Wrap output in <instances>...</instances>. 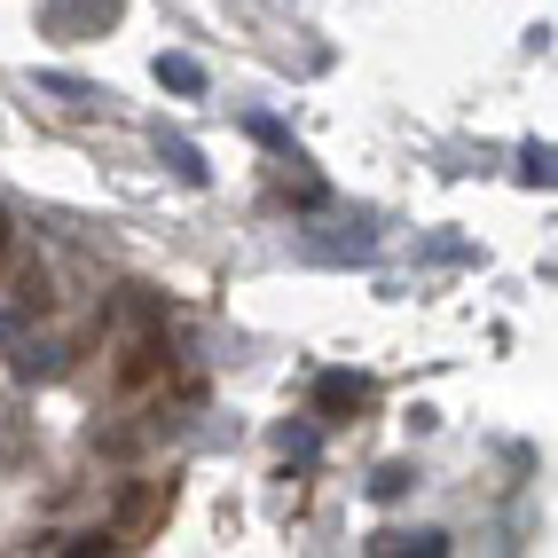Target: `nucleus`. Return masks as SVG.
I'll return each instance as SVG.
<instances>
[{
  "instance_id": "2",
  "label": "nucleus",
  "mask_w": 558,
  "mask_h": 558,
  "mask_svg": "<svg viewBox=\"0 0 558 558\" xmlns=\"http://www.w3.org/2000/svg\"><path fill=\"white\" fill-rule=\"evenodd\" d=\"M166 362H173V347H166V330L150 323V330H142V339L119 354V369H110V378H119V393H142V386L166 378Z\"/></svg>"
},
{
  "instance_id": "1",
  "label": "nucleus",
  "mask_w": 558,
  "mask_h": 558,
  "mask_svg": "<svg viewBox=\"0 0 558 558\" xmlns=\"http://www.w3.org/2000/svg\"><path fill=\"white\" fill-rule=\"evenodd\" d=\"M166 504H173V480H142V488L119 504V519H110V543H119V550L142 543V535L158 527V511H166Z\"/></svg>"
},
{
  "instance_id": "5",
  "label": "nucleus",
  "mask_w": 558,
  "mask_h": 558,
  "mask_svg": "<svg viewBox=\"0 0 558 558\" xmlns=\"http://www.w3.org/2000/svg\"><path fill=\"white\" fill-rule=\"evenodd\" d=\"M369 393H362V378H347V369H330V378L315 386V409H330V417H339V409H362Z\"/></svg>"
},
{
  "instance_id": "7",
  "label": "nucleus",
  "mask_w": 558,
  "mask_h": 558,
  "mask_svg": "<svg viewBox=\"0 0 558 558\" xmlns=\"http://www.w3.org/2000/svg\"><path fill=\"white\" fill-rule=\"evenodd\" d=\"M369 550H449V535H378Z\"/></svg>"
},
{
  "instance_id": "6",
  "label": "nucleus",
  "mask_w": 558,
  "mask_h": 558,
  "mask_svg": "<svg viewBox=\"0 0 558 558\" xmlns=\"http://www.w3.org/2000/svg\"><path fill=\"white\" fill-rule=\"evenodd\" d=\"M158 80H166L173 95H197V87H205V71H197L190 56H158Z\"/></svg>"
},
{
  "instance_id": "3",
  "label": "nucleus",
  "mask_w": 558,
  "mask_h": 558,
  "mask_svg": "<svg viewBox=\"0 0 558 558\" xmlns=\"http://www.w3.org/2000/svg\"><path fill=\"white\" fill-rule=\"evenodd\" d=\"M0 268H9V300H16V315H56V276H48V259H0Z\"/></svg>"
},
{
  "instance_id": "8",
  "label": "nucleus",
  "mask_w": 558,
  "mask_h": 558,
  "mask_svg": "<svg viewBox=\"0 0 558 558\" xmlns=\"http://www.w3.org/2000/svg\"><path fill=\"white\" fill-rule=\"evenodd\" d=\"M166 158L181 166V181H205V166H197V150H190V142H166Z\"/></svg>"
},
{
  "instance_id": "9",
  "label": "nucleus",
  "mask_w": 558,
  "mask_h": 558,
  "mask_svg": "<svg viewBox=\"0 0 558 558\" xmlns=\"http://www.w3.org/2000/svg\"><path fill=\"white\" fill-rule=\"evenodd\" d=\"M16 252V220H9V205H0V259Z\"/></svg>"
},
{
  "instance_id": "4",
  "label": "nucleus",
  "mask_w": 558,
  "mask_h": 558,
  "mask_svg": "<svg viewBox=\"0 0 558 558\" xmlns=\"http://www.w3.org/2000/svg\"><path fill=\"white\" fill-rule=\"evenodd\" d=\"M110 16H119V0H56V9H48L56 32H71V24H110Z\"/></svg>"
}]
</instances>
